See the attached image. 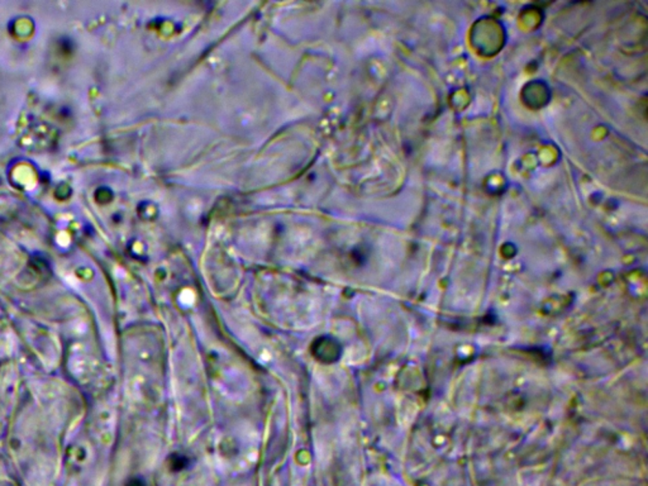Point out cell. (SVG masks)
Instances as JSON below:
<instances>
[{
    "instance_id": "obj_1",
    "label": "cell",
    "mask_w": 648,
    "mask_h": 486,
    "mask_svg": "<svg viewBox=\"0 0 648 486\" xmlns=\"http://www.w3.org/2000/svg\"><path fill=\"white\" fill-rule=\"evenodd\" d=\"M312 353L318 361L332 364L340 357V347L331 337H321L312 344Z\"/></svg>"
}]
</instances>
